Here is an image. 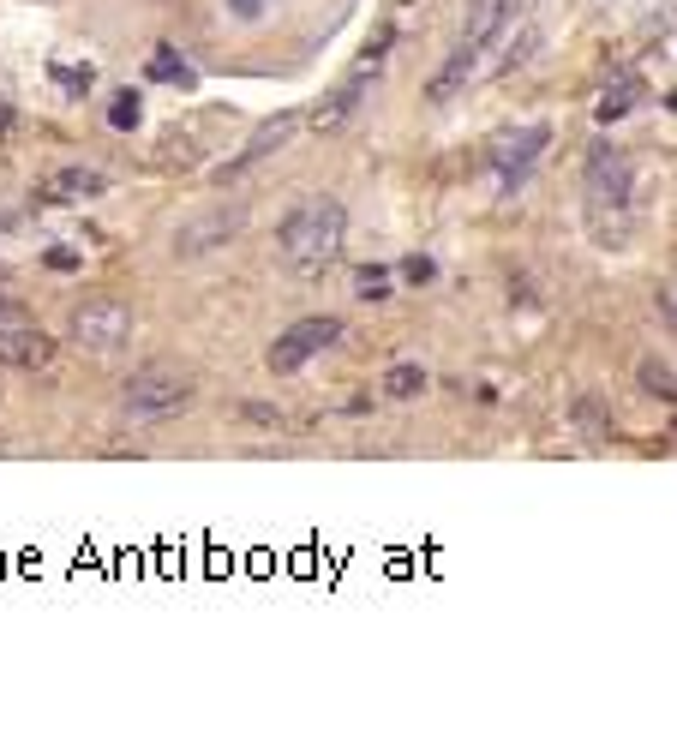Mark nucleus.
Returning a JSON list of instances; mask_svg holds the SVG:
<instances>
[{
  "instance_id": "nucleus-8",
  "label": "nucleus",
  "mask_w": 677,
  "mask_h": 737,
  "mask_svg": "<svg viewBox=\"0 0 677 737\" xmlns=\"http://www.w3.org/2000/svg\"><path fill=\"white\" fill-rule=\"evenodd\" d=\"M54 360V336L42 324H30L18 306H0V366H18V372H42Z\"/></svg>"
},
{
  "instance_id": "nucleus-7",
  "label": "nucleus",
  "mask_w": 677,
  "mask_h": 737,
  "mask_svg": "<svg viewBox=\"0 0 677 737\" xmlns=\"http://www.w3.org/2000/svg\"><path fill=\"white\" fill-rule=\"evenodd\" d=\"M342 336H348V324H342V318H330V312H324V318H300V324H288V330H282V336L270 342L264 366H270L276 378H288V372H300V366H306L312 354L336 348Z\"/></svg>"
},
{
  "instance_id": "nucleus-25",
  "label": "nucleus",
  "mask_w": 677,
  "mask_h": 737,
  "mask_svg": "<svg viewBox=\"0 0 677 737\" xmlns=\"http://www.w3.org/2000/svg\"><path fill=\"white\" fill-rule=\"evenodd\" d=\"M654 312H660V324H666V330H672V282H666V288H660V294H654Z\"/></svg>"
},
{
  "instance_id": "nucleus-13",
  "label": "nucleus",
  "mask_w": 677,
  "mask_h": 737,
  "mask_svg": "<svg viewBox=\"0 0 677 737\" xmlns=\"http://www.w3.org/2000/svg\"><path fill=\"white\" fill-rule=\"evenodd\" d=\"M360 96H366V72H360L354 84H342L336 96H324V102L312 108V126H318V132H336V126H342V120L360 108Z\"/></svg>"
},
{
  "instance_id": "nucleus-9",
  "label": "nucleus",
  "mask_w": 677,
  "mask_h": 737,
  "mask_svg": "<svg viewBox=\"0 0 677 737\" xmlns=\"http://www.w3.org/2000/svg\"><path fill=\"white\" fill-rule=\"evenodd\" d=\"M546 144H552V126H522V132L492 138V168H498V180H504V198H516V186L534 174V162H540Z\"/></svg>"
},
{
  "instance_id": "nucleus-17",
  "label": "nucleus",
  "mask_w": 677,
  "mask_h": 737,
  "mask_svg": "<svg viewBox=\"0 0 677 737\" xmlns=\"http://www.w3.org/2000/svg\"><path fill=\"white\" fill-rule=\"evenodd\" d=\"M636 378H642V396H654V402H677V372H672V360H642L636 366Z\"/></svg>"
},
{
  "instance_id": "nucleus-2",
  "label": "nucleus",
  "mask_w": 677,
  "mask_h": 737,
  "mask_svg": "<svg viewBox=\"0 0 677 737\" xmlns=\"http://www.w3.org/2000/svg\"><path fill=\"white\" fill-rule=\"evenodd\" d=\"M522 18H528V0H480L474 18H468V30L456 36V48L444 60V72L432 78V102H450L462 84L486 78L504 60V48H510V36H516Z\"/></svg>"
},
{
  "instance_id": "nucleus-5",
  "label": "nucleus",
  "mask_w": 677,
  "mask_h": 737,
  "mask_svg": "<svg viewBox=\"0 0 677 737\" xmlns=\"http://www.w3.org/2000/svg\"><path fill=\"white\" fill-rule=\"evenodd\" d=\"M240 234H246V204H210V210H198V216H186V222L174 228L168 252H174L180 264H198V258L234 246Z\"/></svg>"
},
{
  "instance_id": "nucleus-10",
  "label": "nucleus",
  "mask_w": 677,
  "mask_h": 737,
  "mask_svg": "<svg viewBox=\"0 0 677 737\" xmlns=\"http://www.w3.org/2000/svg\"><path fill=\"white\" fill-rule=\"evenodd\" d=\"M294 132H300V114H294V108H282V114H270V120H264V126H258V132H252L246 144H240V156H228V162L216 168V180H234V174H246L252 162H264V156H276V150H282V144H288Z\"/></svg>"
},
{
  "instance_id": "nucleus-1",
  "label": "nucleus",
  "mask_w": 677,
  "mask_h": 737,
  "mask_svg": "<svg viewBox=\"0 0 677 737\" xmlns=\"http://www.w3.org/2000/svg\"><path fill=\"white\" fill-rule=\"evenodd\" d=\"M342 246H348V210H342V198H330V192L300 198V204L282 216V228H276V258H282V270L300 276V282L336 270Z\"/></svg>"
},
{
  "instance_id": "nucleus-21",
  "label": "nucleus",
  "mask_w": 677,
  "mask_h": 737,
  "mask_svg": "<svg viewBox=\"0 0 677 737\" xmlns=\"http://www.w3.org/2000/svg\"><path fill=\"white\" fill-rule=\"evenodd\" d=\"M234 414H240V420H252V426H276V432H282V408H264V402H234Z\"/></svg>"
},
{
  "instance_id": "nucleus-3",
  "label": "nucleus",
  "mask_w": 677,
  "mask_h": 737,
  "mask_svg": "<svg viewBox=\"0 0 677 737\" xmlns=\"http://www.w3.org/2000/svg\"><path fill=\"white\" fill-rule=\"evenodd\" d=\"M582 192H588V222L606 246H624L630 234V204H636V168H630V150L600 138L588 150V168H582Z\"/></svg>"
},
{
  "instance_id": "nucleus-27",
  "label": "nucleus",
  "mask_w": 677,
  "mask_h": 737,
  "mask_svg": "<svg viewBox=\"0 0 677 737\" xmlns=\"http://www.w3.org/2000/svg\"><path fill=\"white\" fill-rule=\"evenodd\" d=\"M6 126H12V108H6V96H0V132H6Z\"/></svg>"
},
{
  "instance_id": "nucleus-11",
  "label": "nucleus",
  "mask_w": 677,
  "mask_h": 737,
  "mask_svg": "<svg viewBox=\"0 0 677 737\" xmlns=\"http://www.w3.org/2000/svg\"><path fill=\"white\" fill-rule=\"evenodd\" d=\"M102 192H108V174L102 168H54L36 186L42 204H84V198H102Z\"/></svg>"
},
{
  "instance_id": "nucleus-22",
  "label": "nucleus",
  "mask_w": 677,
  "mask_h": 737,
  "mask_svg": "<svg viewBox=\"0 0 677 737\" xmlns=\"http://www.w3.org/2000/svg\"><path fill=\"white\" fill-rule=\"evenodd\" d=\"M222 12H228L234 24H258V18H264V0H228Z\"/></svg>"
},
{
  "instance_id": "nucleus-23",
  "label": "nucleus",
  "mask_w": 677,
  "mask_h": 737,
  "mask_svg": "<svg viewBox=\"0 0 677 737\" xmlns=\"http://www.w3.org/2000/svg\"><path fill=\"white\" fill-rule=\"evenodd\" d=\"M54 78H60L66 90H90V84H96V72H90V66H78V72H72V66H54Z\"/></svg>"
},
{
  "instance_id": "nucleus-19",
  "label": "nucleus",
  "mask_w": 677,
  "mask_h": 737,
  "mask_svg": "<svg viewBox=\"0 0 677 737\" xmlns=\"http://www.w3.org/2000/svg\"><path fill=\"white\" fill-rule=\"evenodd\" d=\"M360 300H390V270L366 264V270H360Z\"/></svg>"
},
{
  "instance_id": "nucleus-16",
  "label": "nucleus",
  "mask_w": 677,
  "mask_h": 737,
  "mask_svg": "<svg viewBox=\"0 0 677 737\" xmlns=\"http://www.w3.org/2000/svg\"><path fill=\"white\" fill-rule=\"evenodd\" d=\"M150 78H156V84H180V90H192V84H198V72L186 66V54H180V48H168V42L150 54Z\"/></svg>"
},
{
  "instance_id": "nucleus-12",
  "label": "nucleus",
  "mask_w": 677,
  "mask_h": 737,
  "mask_svg": "<svg viewBox=\"0 0 677 737\" xmlns=\"http://www.w3.org/2000/svg\"><path fill=\"white\" fill-rule=\"evenodd\" d=\"M570 420H576V432H582L588 444H612V432H618V426H612V408H606L594 390H582V396H576Z\"/></svg>"
},
{
  "instance_id": "nucleus-14",
  "label": "nucleus",
  "mask_w": 677,
  "mask_h": 737,
  "mask_svg": "<svg viewBox=\"0 0 677 737\" xmlns=\"http://www.w3.org/2000/svg\"><path fill=\"white\" fill-rule=\"evenodd\" d=\"M390 402H414V396H426L432 390V372L426 366H414V360H402V366H390L384 372V384H378Z\"/></svg>"
},
{
  "instance_id": "nucleus-24",
  "label": "nucleus",
  "mask_w": 677,
  "mask_h": 737,
  "mask_svg": "<svg viewBox=\"0 0 677 737\" xmlns=\"http://www.w3.org/2000/svg\"><path fill=\"white\" fill-rule=\"evenodd\" d=\"M84 258L72 252V246H48V270H78Z\"/></svg>"
},
{
  "instance_id": "nucleus-15",
  "label": "nucleus",
  "mask_w": 677,
  "mask_h": 737,
  "mask_svg": "<svg viewBox=\"0 0 677 737\" xmlns=\"http://www.w3.org/2000/svg\"><path fill=\"white\" fill-rule=\"evenodd\" d=\"M642 96H648V90H642V78H630V72H624L618 84H606V96L594 102V114H600V120L612 126V120H624V114H630V108H636Z\"/></svg>"
},
{
  "instance_id": "nucleus-18",
  "label": "nucleus",
  "mask_w": 677,
  "mask_h": 737,
  "mask_svg": "<svg viewBox=\"0 0 677 737\" xmlns=\"http://www.w3.org/2000/svg\"><path fill=\"white\" fill-rule=\"evenodd\" d=\"M144 120V102H138V90H120L114 102H108V126H120V132H132Z\"/></svg>"
},
{
  "instance_id": "nucleus-20",
  "label": "nucleus",
  "mask_w": 677,
  "mask_h": 737,
  "mask_svg": "<svg viewBox=\"0 0 677 737\" xmlns=\"http://www.w3.org/2000/svg\"><path fill=\"white\" fill-rule=\"evenodd\" d=\"M402 276H408V282H432V276H438V258H432V252H408V258H402Z\"/></svg>"
},
{
  "instance_id": "nucleus-6",
  "label": "nucleus",
  "mask_w": 677,
  "mask_h": 737,
  "mask_svg": "<svg viewBox=\"0 0 677 737\" xmlns=\"http://www.w3.org/2000/svg\"><path fill=\"white\" fill-rule=\"evenodd\" d=\"M66 336H72V348H84V354H114V348L132 342V306L114 300V294H90L84 306H72Z\"/></svg>"
},
{
  "instance_id": "nucleus-26",
  "label": "nucleus",
  "mask_w": 677,
  "mask_h": 737,
  "mask_svg": "<svg viewBox=\"0 0 677 737\" xmlns=\"http://www.w3.org/2000/svg\"><path fill=\"white\" fill-rule=\"evenodd\" d=\"M12 228H18V216H6V210H0V240H6Z\"/></svg>"
},
{
  "instance_id": "nucleus-28",
  "label": "nucleus",
  "mask_w": 677,
  "mask_h": 737,
  "mask_svg": "<svg viewBox=\"0 0 677 737\" xmlns=\"http://www.w3.org/2000/svg\"><path fill=\"white\" fill-rule=\"evenodd\" d=\"M6 288H12V270H6V264H0V294H6Z\"/></svg>"
},
{
  "instance_id": "nucleus-4",
  "label": "nucleus",
  "mask_w": 677,
  "mask_h": 737,
  "mask_svg": "<svg viewBox=\"0 0 677 737\" xmlns=\"http://www.w3.org/2000/svg\"><path fill=\"white\" fill-rule=\"evenodd\" d=\"M192 378L186 372H174V366H138L132 378H126V390H120V414L126 420H174V414H186L192 408Z\"/></svg>"
}]
</instances>
